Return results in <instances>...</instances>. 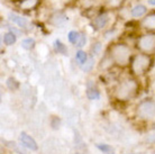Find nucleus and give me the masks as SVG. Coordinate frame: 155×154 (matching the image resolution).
Returning <instances> with one entry per match:
<instances>
[{
  "label": "nucleus",
  "instance_id": "f257e3e1",
  "mask_svg": "<svg viewBox=\"0 0 155 154\" xmlns=\"http://www.w3.org/2000/svg\"><path fill=\"white\" fill-rule=\"evenodd\" d=\"M109 56L114 63L119 66H126L129 63L132 51L124 43H115L109 47Z\"/></svg>",
  "mask_w": 155,
  "mask_h": 154
},
{
  "label": "nucleus",
  "instance_id": "f03ea898",
  "mask_svg": "<svg viewBox=\"0 0 155 154\" xmlns=\"http://www.w3.org/2000/svg\"><path fill=\"white\" fill-rule=\"evenodd\" d=\"M138 91V83L134 79H125L117 85L115 96L119 101H127L136 96Z\"/></svg>",
  "mask_w": 155,
  "mask_h": 154
},
{
  "label": "nucleus",
  "instance_id": "7ed1b4c3",
  "mask_svg": "<svg viewBox=\"0 0 155 154\" xmlns=\"http://www.w3.org/2000/svg\"><path fill=\"white\" fill-rule=\"evenodd\" d=\"M152 58L146 53H140L134 56L132 61V72L136 75H143L152 66Z\"/></svg>",
  "mask_w": 155,
  "mask_h": 154
},
{
  "label": "nucleus",
  "instance_id": "20e7f679",
  "mask_svg": "<svg viewBox=\"0 0 155 154\" xmlns=\"http://www.w3.org/2000/svg\"><path fill=\"white\" fill-rule=\"evenodd\" d=\"M137 117L140 119H152L155 117V101L151 99L143 100L136 108Z\"/></svg>",
  "mask_w": 155,
  "mask_h": 154
},
{
  "label": "nucleus",
  "instance_id": "39448f33",
  "mask_svg": "<svg viewBox=\"0 0 155 154\" xmlns=\"http://www.w3.org/2000/svg\"><path fill=\"white\" fill-rule=\"evenodd\" d=\"M137 49L143 53L150 54L155 51V33H147L140 35L137 39Z\"/></svg>",
  "mask_w": 155,
  "mask_h": 154
},
{
  "label": "nucleus",
  "instance_id": "423d86ee",
  "mask_svg": "<svg viewBox=\"0 0 155 154\" xmlns=\"http://www.w3.org/2000/svg\"><path fill=\"white\" fill-rule=\"evenodd\" d=\"M109 22V14L106 12H102L100 14H98L92 20V26L96 31H101L104 29Z\"/></svg>",
  "mask_w": 155,
  "mask_h": 154
},
{
  "label": "nucleus",
  "instance_id": "0eeeda50",
  "mask_svg": "<svg viewBox=\"0 0 155 154\" xmlns=\"http://www.w3.org/2000/svg\"><path fill=\"white\" fill-rule=\"evenodd\" d=\"M140 27L145 31L155 33V12L147 14L140 20Z\"/></svg>",
  "mask_w": 155,
  "mask_h": 154
},
{
  "label": "nucleus",
  "instance_id": "6e6552de",
  "mask_svg": "<svg viewBox=\"0 0 155 154\" xmlns=\"http://www.w3.org/2000/svg\"><path fill=\"white\" fill-rule=\"evenodd\" d=\"M19 139L23 146L27 147V149H29V150H31V151L37 150V144H36L35 139H33V137H31L29 135L26 134L25 132H21V133H20Z\"/></svg>",
  "mask_w": 155,
  "mask_h": 154
},
{
  "label": "nucleus",
  "instance_id": "1a4fd4ad",
  "mask_svg": "<svg viewBox=\"0 0 155 154\" xmlns=\"http://www.w3.org/2000/svg\"><path fill=\"white\" fill-rule=\"evenodd\" d=\"M8 17H9V20H10L12 23L16 24V25L19 27V28H21V29L27 28V26L29 25V22L27 20V18L21 17V16H19V15H16V14L10 12V14L8 15Z\"/></svg>",
  "mask_w": 155,
  "mask_h": 154
},
{
  "label": "nucleus",
  "instance_id": "9d476101",
  "mask_svg": "<svg viewBox=\"0 0 155 154\" xmlns=\"http://www.w3.org/2000/svg\"><path fill=\"white\" fill-rule=\"evenodd\" d=\"M87 97H88V99H90V100H98V99H100V92H99V90L91 82H89L88 87H87Z\"/></svg>",
  "mask_w": 155,
  "mask_h": 154
},
{
  "label": "nucleus",
  "instance_id": "9b49d317",
  "mask_svg": "<svg viewBox=\"0 0 155 154\" xmlns=\"http://www.w3.org/2000/svg\"><path fill=\"white\" fill-rule=\"evenodd\" d=\"M66 20H68V17L62 12H56L55 14L51 16V23L54 26H60V25L65 23Z\"/></svg>",
  "mask_w": 155,
  "mask_h": 154
},
{
  "label": "nucleus",
  "instance_id": "f8f14e48",
  "mask_svg": "<svg viewBox=\"0 0 155 154\" xmlns=\"http://www.w3.org/2000/svg\"><path fill=\"white\" fill-rule=\"evenodd\" d=\"M146 12H147V7L140 4V5H136V6H134V7L132 8L130 15H132V17H134V18H140V17L145 15Z\"/></svg>",
  "mask_w": 155,
  "mask_h": 154
},
{
  "label": "nucleus",
  "instance_id": "ddd939ff",
  "mask_svg": "<svg viewBox=\"0 0 155 154\" xmlns=\"http://www.w3.org/2000/svg\"><path fill=\"white\" fill-rule=\"evenodd\" d=\"M39 4V0H21L19 4L20 9L23 10H33Z\"/></svg>",
  "mask_w": 155,
  "mask_h": 154
},
{
  "label": "nucleus",
  "instance_id": "4468645a",
  "mask_svg": "<svg viewBox=\"0 0 155 154\" xmlns=\"http://www.w3.org/2000/svg\"><path fill=\"white\" fill-rule=\"evenodd\" d=\"M53 47H54V51L58 54H62V55H66L68 54V47L60 39H55L54 43H53Z\"/></svg>",
  "mask_w": 155,
  "mask_h": 154
},
{
  "label": "nucleus",
  "instance_id": "2eb2a0df",
  "mask_svg": "<svg viewBox=\"0 0 155 154\" xmlns=\"http://www.w3.org/2000/svg\"><path fill=\"white\" fill-rule=\"evenodd\" d=\"M17 41V35L14 33V32H7L6 34L4 35V43L5 45H7V46H12L14 45Z\"/></svg>",
  "mask_w": 155,
  "mask_h": 154
},
{
  "label": "nucleus",
  "instance_id": "dca6fc26",
  "mask_svg": "<svg viewBox=\"0 0 155 154\" xmlns=\"http://www.w3.org/2000/svg\"><path fill=\"white\" fill-rule=\"evenodd\" d=\"M20 45H21V47H23L24 50L31 51V50H34V47H35V45H36V42H35V39L34 38L27 37V38H25V39L21 41Z\"/></svg>",
  "mask_w": 155,
  "mask_h": 154
},
{
  "label": "nucleus",
  "instance_id": "f3484780",
  "mask_svg": "<svg viewBox=\"0 0 155 154\" xmlns=\"http://www.w3.org/2000/svg\"><path fill=\"white\" fill-rule=\"evenodd\" d=\"M109 9H119L124 5L125 0H104Z\"/></svg>",
  "mask_w": 155,
  "mask_h": 154
},
{
  "label": "nucleus",
  "instance_id": "a211bd4d",
  "mask_svg": "<svg viewBox=\"0 0 155 154\" xmlns=\"http://www.w3.org/2000/svg\"><path fill=\"white\" fill-rule=\"evenodd\" d=\"M80 36H81V33L78 31H70L69 32V34H68V39H69V42L71 44H73L74 46L77 45V43L79 42V39H80Z\"/></svg>",
  "mask_w": 155,
  "mask_h": 154
},
{
  "label": "nucleus",
  "instance_id": "6ab92c4d",
  "mask_svg": "<svg viewBox=\"0 0 155 154\" xmlns=\"http://www.w3.org/2000/svg\"><path fill=\"white\" fill-rule=\"evenodd\" d=\"M88 54L85 53L84 51H82V50H79L77 52V53H75V60H77L78 62H79V63H80V64H84L85 62L88 61Z\"/></svg>",
  "mask_w": 155,
  "mask_h": 154
},
{
  "label": "nucleus",
  "instance_id": "aec40b11",
  "mask_svg": "<svg viewBox=\"0 0 155 154\" xmlns=\"http://www.w3.org/2000/svg\"><path fill=\"white\" fill-rule=\"evenodd\" d=\"M93 66H94V59H93V56H91L88 59V61L85 62L84 64H82L81 68L84 72H90L93 69Z\"/></svg>",
  "mask_w": 155,
  "mask_h": 154
},
{
  "label": "nucleus",
  "instance_id": "412c9836",
  "mask_svg": "<svg viewBox=\"0 0 155 154\" xmlns=\"http://www.w3.org/2000/svg\"><path fill=\"white\" fill-rule=\"evenodd\" d=\"M101 49H102V44L100 42H94L92 43V45L90 47V52H91V55L94 56V55H98L100 53Z\"/></svg>",
  "mask_w": 155,
  "mask_h": 154
},
{
  "label": "nucleus",
  "instance_id": "4be33fe9",
  "mask_svg": "<svg viewBox=\"0 0 155 154\" xmlns=\"http://www.w3.org/2000/svg\"><path fill=\"white\" fill-rule=\"evenodd\" d=\"M6 85H7L8 89H10V90H16V89H18L19 87V83H18V81L16 80L15 78H8L7 81H6Z\"/></svg>",
  "mask_w": 155,
  "mask_h": 154
},
{
  "label": "nucleus",
  "instance_id": "5701e85b",
  "mask_svg": "<svg viewBox=\"0 0 155 154\" xmlns=\"http://www.w3.org/2000/svg\"><path fill=\"white\" fill-rule=\"evenodd\" d=\"M97 147L100 151H102L104 153H108L110 151H113V147L108 145V144H97Z\"/></svg>",
  "mask_w": 155,
  "mask_h": 154
},
{
  "label": "nucleus",
  "instance_id": "b1692460",
  "mask_svg": "<svg viewBox=\"0 0 155 154\" xmlns=\"http://www.w3.org/2000/svg\"><path fill=\"white\" fill-rule=\"evenodd\" d=\"M85 43H87V37H85V34L84 33H81V36H80V39H79V42L77 43V45L75 46L79 47V49H81L85 45Z\"/></svg>",
  "mask_w": 155,
  "mask_h": 154
},
{
  "label": "nucleus",
  "instance_id": "393cba45",
  "mask_svg": "<svg viewBox=\"0 0 155 154\" xmlns=\"http://www.w3.org/2000/svg\"><path fill=\"white\" fill-rule=\"evenodd\" d=\"M7 145H8L9 147H12V150L15 151V152H17L18 154H26V153H25V151L19 150V149L17 147V144H16V143H14V142H12H12H9V143L7 144Z\"/></svg>",
  "mask_w": 155,
  "mask_h": 154
},
{
  "label": "nucleus",
  "instance_id": "a878e982",
  "mask_svg": "<svg viewBox=\"0 0 155 154\" xmlns=\"http://www.w3.org/2000/svg\"><path fill=\"white\" fill-rule=\"evenodd\" d=\"M147 2L150 6H155V0H147Z\"/></svg>",
  "mask_w": 155,
  "mask_h": 154
},
{
  "label": "nucleus",
  "instance_id": "bb28decb",
  "mask_svg": "<svg viewBox=\"0 0 155 154\" xmlns=\"http://www.w3.org/2000/svg\"><path fill=\"white\" fill-rule=\"evenodd\" d=\"M111 154H114V153H111Z\"/></svg>",
  "mask_w": 155,
  "mask_h": 154
}]
</instances>
